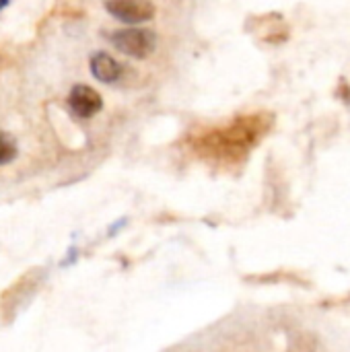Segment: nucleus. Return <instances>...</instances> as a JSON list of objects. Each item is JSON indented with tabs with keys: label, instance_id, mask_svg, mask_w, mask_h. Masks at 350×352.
Segmentation results:
<instances>
[{
	"label": "nucleus",
	"instance_id": "obj_1",
	"mask_svg": "<svg viewBox=\"0 0 350 352\" xmlns=\"http://www.w3.org/2000/svg\"><path fill=\"white\" fill-rule=\"evenodd\" d=\"M109 41L113 43V47H118V52L142 60L149 58L155 47H157V33L151 29H142V27H128V29H118L109 35Z\"/></svg>",
	"mask_w": 350,
	"mask_h": 352
},
{
	"label": "nucleus",
	"instance_id": "obj_6",
	"mask_svg": "<svg viewBox=\"0 0 350 352\" xmlns=\"http://www.w3.org/2000/svg\"><path fill=\"white\" fill-rule=\"evenodd\" d=\"M6 2H8V0H0V8H2V6H6Z\"/></svg>",
	"mask_w": 350,
	"mask_h": 352
},
{
	"label": "nucleus",
	"instance_id": "obj_2",
	"mask_svg": "<svg viewBox=\"0 0 350 352\" xmlns=\"http://www.w3.org/2000/svg\"><path fill=\"white\" fill-rule=\"evenodd\" d=\"M107 12L128 25L146 23L155 16L157 8L151 0H107L105 2Z\"/></svg>",
	"mask_w": 350,
	"mask_h": 352
},
{
	"label": "nucleus",
	"instance_id": "obj_3",
	"mask_svg": "<svg viewBox=\"0 0 350 352\" xmlns=\"http://www.w3.org/2000/svg\"><path fill=\"white\" fill-rule=\"evenodd\" d=\"M68 107H70V111L76 118L87 120V118H93L95 113L101 111L103 99H101V95L93 87L76 85V87H72V91L68 95Z\"/></svg>",
	"mask_w": 350,
	"mask_h": 352
},
{
	"label": "nucleus",
	"instance_id": "obj_5",
	"mask_svg": "<svg viewBox=\"0 0 350 352\" xmlns=\"http://www.w3.org/2000/svg\"><path fill=\"white\" fill-rule=\"evenodd\" d=\"M17 157V144L14 138L6 132H0V165L10 163Z\"/></svg>",
	"mask_w": 350,
	"mask_h": 352
},
{
	"label": "nucleus",
	"instance_id": "obj_4",
	"mask_svg": "<svg viewBox=\"0 0 350 352\" xmlns=\"http://www.w3.org/2000/svg\"><path fill=\"white\" fill-rule=\"evenodd\" d=\"M89 66H91L93 76H95L97 80H101V82H107V85L120 80V76H122V72H124L122 64H120L113 56H109L107 52H97V54H93Z\"/></svg>",
	"mask_w": 350,
	"mask_h": 352
}]
</instances>
